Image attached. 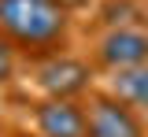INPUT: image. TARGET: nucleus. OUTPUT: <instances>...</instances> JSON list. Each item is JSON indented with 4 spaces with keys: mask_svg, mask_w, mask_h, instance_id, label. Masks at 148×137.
<instances>
[{
    "mask_svg": "<svg viewBox=\"0 0 148 137\" xmlns=\"http://www.w3.org/2000/svg\"><path fill=\"white\" fill-rule=\"evenodd\" d=\"M15 63H18V48L11 45V37L0 30V85H8V82H11Z\"/></svg>",
    "mask_w": 148,
    "mask_h": 137,
    "instance_id": "7",
    "label": "nucleus"
},
{
    "mask_svg": "<svg viewBox=\"0 0 148 137\" xmlns=\"http://www.w3.org/2000/svg\"><path fill=\"white\" fill-rule=\"evenodd\" d=\"M145 34H148V8H145Z\"/></svg>",
    "mask_w": 148,
    "mask_h": 137,
    "instance_id": "10",
    "label": "nucleus"
},
{
    "mask_svg": "<svg viewBox=\"0 0 148 137\" xmlns=\"http://www.w3.org/2000/svg\"><path fill=\"white\" fill-rule=\"evenodd\" d=\"M85 122H89V137H148L145 122H141V111H133L130 104L111 97L108 89L89 93Z\"/></svg>",
    "mask_w": 148,
    "mask_h": 137,
    "instance_id": "3",
    "label": "nucleus"
},
{
    "mask_svg": "<svg viewBox=\"0 0 148 137\" xmlns=\"http://www.w3.org/2000/svg\"><path fill=\"white\" fill-rule=\"evenodd\" d=\"M34 126L45 137H89L85 104L67 97H45L41 104H34Z\"/></svg>",
    "mask_w": 148,
    "mask_h": 137,
    "instance_id": "5",
    "label": "nucleus"
},
{
    "mask_svg": "<svg viewBox=\"0 0 148 137\" xmlns=\"http://www.w3.org/2000/svg\"><path fill=\"white\" fill-rule=\"evenodd\" d=\"M92 59L104 71H122V67H133V63H145L148 59V34L137 30V26H111L96 41Z\"/></svg>",
    "mask_w": 148,
    "mask_h": 137,
    "instance_id": "4",
    "label": "nucleus"
},
{
    "mask_svg": "<svg viewBox=\"0 0 148 137\" xmlns=\"http://www.w3.org/2000/svg\"><path fill=\"white\" fill-rule=\"evenodd\" d=\"M59 4H63V8H67V11H71V8H78V4H82V0H59Z\"/></svg>",
    "mask_w": 148,
    "mask_h": 137,
    "instance_id": "8",
    "label": "nucleus"
},
{
    "mask_svg": "<svg viewBox=\"0 0 148 137\" xmlns=\"http://www.w3.org/2000/svg\"><path fill=\"white\" fill-rule=\"evenodd\" d=\"M108 93L145 115L148 111V59L122 67V71H108Z\"/></svg>",
    "mask_w": 148,
    "mask_h": 137,
    "instance_id": "6",
    "label": "nucleus"
},
{
    "mask_svg": "<svg viewBox=\"0 0 148 137\" xmlns=\"http://www.w3.org/2000/svg\"><path fill=\"white\" fill-rule=\"evenodd\" d=\"M37 89L45 97H67V100H82L92 89V67L78 56L67 52H48L37 63Z\"/></svg>",
    "mask_w": 148,
    "mask_h": 137,
    "instance_id": "2",
    "label": "nucleus"
},
{
    "mask_svg": "<svg viewBox=\"0 0 148 137\" xmlns=\"http://www.w3.org/2000/svg\"><path fill=\"white\" fill-rule=\"evenodd\" d=\"M0 30L18 52L48 56L71 34V11L59 0H0Z\"/></svg>",
    "mask_w": 148,
    "mask_h": 137,
    "instance_id": "1",
    "label": "nucleus"
},
{
    "mask_svg": "<svg viewBox=\"0 0 148 137\" xmlns=\"http://www.w3.org/2000/svg\"><path fill=\"white\" fill-rule=\"evenodd\" d=\"M15 137H45V134H15Z\"/></svg>",
    "mask_w": 148,
    "mask_h": 137,
    "instance_id": "9",
    "label": "nucleus"
}]
</instances>
